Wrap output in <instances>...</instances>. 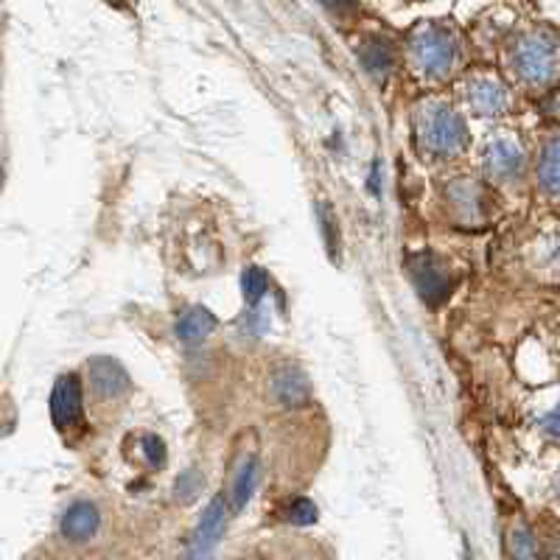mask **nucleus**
Masks as SVG:
<instances>
[{"instance_id":"1","label":"nucleus","mask_w":560,"mask_h":560,"mask_svg":"<svg viewBox=\"0 0 560 560\" xmlns=\"http://www.w3.org/2000/svg\"><path fill=\"white\" fill-rule=\"evenodd\" d=\"M513 65L518 77L529 84L552 82L560 68V43L549 32H529L527 37L518 39L513 51Z\"/></svg>"},{"instance_id":"2","label":"nucleus","mask_w":560,"mask_h":560,"mask_svg":"<svg viewBox=\"0 0 560 560\" xmlns=\"http://www.w3.org/2000/svg\"><path fill=\"white\" fill-rule=\"evenodd\" d=\"M420 140L434 154H457L468 140L465 121L446 104H432L420 113Z\"/></svg>"},{"instance_id":"3","label":"nucleus","mask_w":560,"mask_h":560,"mask_svg":"<svg viewBox=\"0 0 560 560\" xmlns=\"http://www.w3.org/2000/svg\"><path fill=\"white\" fill-rule=\"evenodd\" d=\"M415 62L429 77H446L457 59V39L446 26L420 28L412 43Z\"/></svg>"},{"instance_id":"4","label":"nucleus","mask_w":560,"mask_h":560,"mask_svg":"<svg viewBox=\"0 0 560 560\" xmlns=\"http://www.w3.org/2000/svg\"><path fill=\"white\" fill-rule=\"evenodd\" d=\"M409 272H412L420 298L427 300L429 306H440L448 298V292H452V280H448L443 267L429 253L412 255L409 258Z\"/></svg>"},{"instance_id":"5","label":"nucleus","mask_w":560,"mask_h":560,"mask_svg":"<svg viewBox=\"0 0 560 560\" xmlns=\"http://www.w3.org/2000/svg\"><path fill=\"white\" fill-rule=\"evenodd\" d=\"M228 513L230 504L224 497H217L213 502L208 504V510L199 518L197 529L191 535V558L199 560L210 552V549L217 547L219 538H222L224 527H228Z\"/></svg>"},{"instance_id":"6","label":"nucleus","mask_w":560,"mask_h":560,"mask_svg":"<svg viewBox=\"0 0 560 560\" xmlns=\"http://www.w3.org/2000/svg\"><path fill=\"white\" fill-rule=\"evenodd\" d=\"M51 418L59 429H68L82 418V384L77 376H59L51 393Z\"/></svg>"},{"instance_id":"7","label":"nucleus","mask_w":560,"mask_h":560,"mask_svg":"<svg viewBox=\"0 0 560 560\" xmlns=\"http://www.w3.org/2000/svg\"><path fill=\"white\" fill-rule=\"evenodd\" d=\"M88 376L93 389H96L102 398H118L129 389V373L124 370L121 362H115L109 357H98L88 364Z\"/></svg>"},{"instance_id":"8","label":"nucleus","mask_w":560,"mask_h":560,"mask_svg":"<svg viewBox=\"0 0 560 560\" xmlns=\"http://www.w3.org/2000/svg\"><path fill=\"white\" fill-rule=\"evenodd\" d=\"M98 524H102V516H98L96 504L77 502L62 516V535L73 544L90 541L98 533Z\"/></svg>"},{"instance_id":"9","label":"nucleus","mask_w":560,"mask_h":560,"mask_svg":"<svg viewBox=\"0 0 560 560\" xmlns=\"http://www.w3.org/2000/svg\"><path fill=\"white\" fill-rule=\"evenodd\" d=\"M272 395L275 401L283 404V407H303L312 398V389H308L306 376L294 368H280L272 376Z\"/></svg>"},{"instance_id":"10","label":"nucleus","mask_w":560,"mask_h":560,"mask_svg":"<svg viewBox=\"0 0 560 560\" xmlns=\"http://www.w3.org/2000/svg\"><path fill=\"white\" fill-rule=\"evenodd\" d=\"M468 104L479 115H499L508 107V90L497 79H477L468 84Z\"/></svg>"},{"instance_id":"11","label":"nucleus","mask_w":560,"mask_h":560,"mask_svg":"<svg viewBox=\"0 0 560 560\" xmlns=\"http://www.w3.org/2000/svg\"><path fill=\"white\" fill-rule=\"evenodd\" d=\"M488 174L493 179H510L516 177L524 166V158H522V149L516 143H510V140H499L493 143L488 152Z\"/></svg>"},{"instance_id":"12","label":"nucleus","mask_w":560,"mask_h":560,"mask_svg":"<svg viewBox=\"0 0 560 560\" xmlns=\"http://www.w3.org/2000/svg\"><path fill=\"white\" fill-rule=\"evenodd\" d=\"M217 328V317L202 306L188 308L185 314H179L177 325H174V331H177V339L185 345L202 342L210 331Z\"/></svg>"},{"instance_id":"13","label":"nucleus","mask_w":560,"mask_h":560,"mask_svg":"<svg viewBox=\"0 0 560 560\" xmlns=\"http://www.w3.org/2000/svg\"><path fill=\"white\" fill-rule=\"evenodd\" d=\"M359 59H362V65L368 68L370 77L382 82L389 73V68H393V45L382 37L364 39V45L359 48Z\"/></svg>"},{"instance_id":"14","label":"nucleus","mask_w":560,"mask_h":560,"mask_svg":"<svg viewBox=\"0 0 560 560\" xmlns=\"http://www.w3.org/2000/svg\"><path fill=\"white\" fill-rule=\"evenodd\" d=\"M258 479H261V465H258L255 457H249L247 463L242 465V471H238L236 482H233V493H230V510H233V513H238V510L253 499L255 488H258Z\"/></svg>"},{"instance_id":"15","label":"nucleus","mask_w":560,"mask_h":560,"mask_svg":"<svg viewBox=\"0 0 560 560\" xmlns=\"http://www.w3.org/2000/svg\"><path fill=\"white\" fill-rule=\"evenodd\" d=\"M538 179H541L544 191L560 197V138L544 149L541 163H538Z\"/></svg>"},{"instance_id":"16","label":"nucleus","mask_w":560,"mask_h":560,"mask_svg":"<svg viewBox=\"0 0 560 560\" xmlns=\"http://www.w3.org/2000/svg\"><path fill=\"white\" fill-rule=\"evenodd\" d=\"M202 488H205L202 474H199L197 468H188V471L179 474V479L174 482V499H177L179 504H191L194 499L202 493Z\"/></svg>"},{"instance_id":"17","label":"nucleus","mask_w":560,"mask_h":560,"mask_svg":"<svg viewBox=\"0 0 560 560\" xmlns=\"http://www.w3.org/2000/svg\"><path fill=\"white\" fill-rule=\"evenodd\" d=\"M242 289H244V300H247L249 306H258L269 289V280L267 275H264V269L247 267V272H244L242 278Z\"/></svg>"},{"instance_id":"18","label":"nucleus","mask_w":560,"mask_h":560,"mask_svg":"<svg viewBox=\"0 0 560 560\" xmlns=\"http://www.w3.org/2000/svg\"><path fill=\"white\" fill-rule=\"evenodd\" d=\"M317 213H319V228H323L325 244H328V253H331V258H337V253H339V228H337V217H334V210L328 208V205H325V202H319Z\"/></svg>"},{"instance_id":"19","label":"nucleus","mask_w":560,"mask_h":560,"mask_svg":"<svg viewBox=\"0 0 560 560\" xmlns=\"http://www.w3.org/2000/svg\"><path fill=\"white\" fill-rule=\"evenodd\" d=\"M287 518L292 524H300V527L314 524L317 522V504L308 502V499H294V502L287 508Z\"/></svg>"},{"instance_id":"20","label":"nucleus","mask_w":560,"mask_h":560,"mask_svg":"<svg viewBox=\"0 0 560 560\" xmlns=\"http://www.w3.org/2000/svg\"><path fill=\"white\" fill-rule=\"evenodd\" d=\"M513 555L518 560H533L535 558V538L527 527H518L513 533Z\"/></svg>"},{"instance_id":"21","label":"nucleus","mask_w":560,"mask_h":560,"mask_svg":"<svg viewBox=\"0 0 560 560\" xmlns=\"http://www.w3.org/2000/svg\"><path fill=\"white\" fill-rule=\"evenodd\" d=\"M143 454H147V463L152 468H160V465L166 463V446H163V440L154 438V434H147L143 438Z\"/></svg>"},{"instance_id":"22","label":"nucleus","mask_w":560,"mask_h":560,"mask_svg":"<svg viewBox=\"0 0 560 560\" xmlns=\"http://www.w3.org/2000/svg\"><path fill=\"white\" fill-rule=\"evenodd\" d=\"M544 429H547V432L552 434V438L560 440V404L552 409V412L547 415V418H544Z\"/></svg>"},{"instance_id":"23","label":"nucleus","mask_w":560,"mask_h":560,"mask_svg":"<svg viewBox=\"0 0 560 560\" xmlns=\"http://www.w3.org/2000/svg\"><path fill=\"white\" fill-rule=\"evenodd\" d=\"M249 560H269V558H249Z\"/></svg>"}]
</instances>
